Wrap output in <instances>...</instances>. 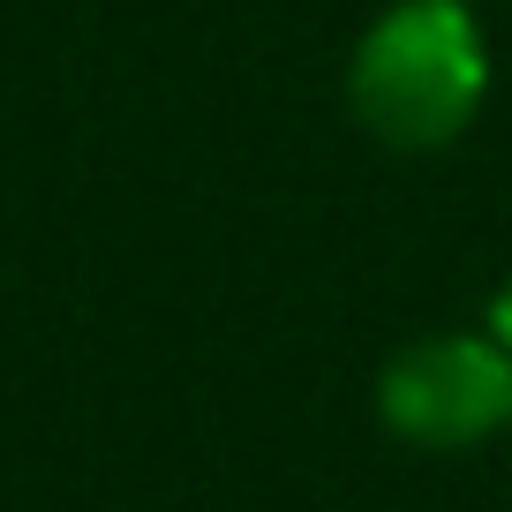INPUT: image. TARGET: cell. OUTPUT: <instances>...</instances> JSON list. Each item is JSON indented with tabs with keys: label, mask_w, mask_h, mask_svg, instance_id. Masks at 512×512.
<instances>
[{
	"label": "cell",
	"mask_w": 512,
	"mask_h": 512,
	"mask_svg": "<svg viewBox=\"0 0 512 512\" xmlns=\"http://www.w3.org/2000/svg\"><path fill=\"white\" fill-rule=\"evenodd\" d=\"M490 98V46L460 0H392L347 61L354 121L392 151H445Z\"/></svg>",
	"instance_id": "1"
},
{
	"label": "cell",
	"mask_w": 512,
	"mask_h": 512,
	"mask_svg": "<svg viewBox=\"0 0 512 512\" xmlns=\"http://www.w3.org/2000/svg\"><path fill=\"white\" fill-rule=\"evenodd\" d=\"M377 415L422 452H467L512 430V354L490 332H430L377 377Z\"/></svg>",
	"instance_id": "2"
},
{
	"label": "cell",
	"mask_w": 512,
	"mask_h": 512,
	"mask_svg": "<svg viewBox=\"0 0 512 512\" xmlns=\"http://www.w3.org/2000/svg\"><path fill=\"white\" fill-rule=\"evenodd\" d=\"M482 332H490V339H497V347H505V354H512V279H505V287H497V294H490V324H482Z\"/></svg>",
	"instance_id": "3"
},
{
	"label": "cell",
	"mask_w": 512,
	"mask_h": 512,
	"mask_svg": "<svg viewBox=\"0 0 512 512\" xmlns=\"http://www.w3.org/2000/svg\"><path fill=\"white\" fill-rule=\"evenodd\" d=\"M460 8H467V0H460Z\"/></svg>",
	"instance_id": "4"
}]
</instances>
